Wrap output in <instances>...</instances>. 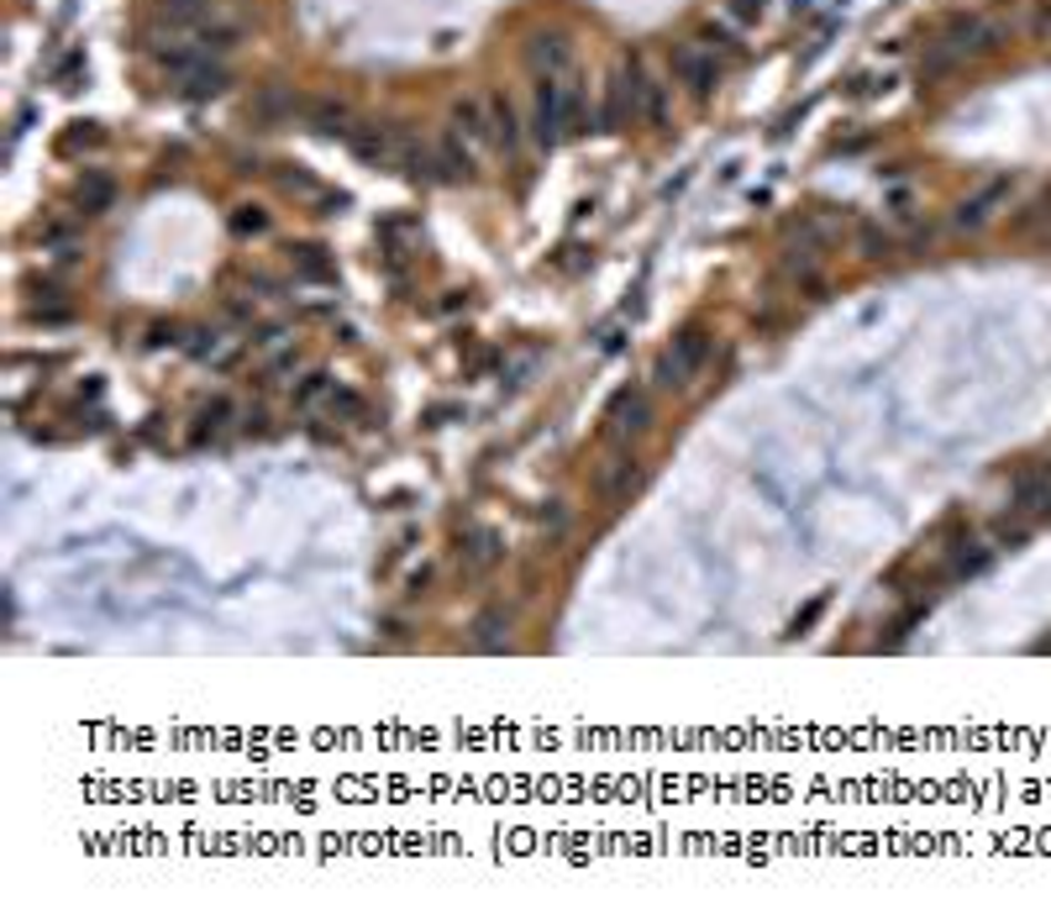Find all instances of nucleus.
<instances>
[{
    "mask_svg": "<svg viewBox=\"0 0 1051 920\" xmlns=\"http://www.w3.org/2000/svg\"><path fill=\"white\" fill-rule=\"evenodd\" d=\"M578 121V90L563 80H542L536 84V111H532V132L542 148H553V142H563L568 132H574Z\"/></svg>",
    "mask_w": 1051,
    "mask_h": 920,
    "instance_id": "nucleus-1",
    "label": "nucleus"
},
{
    "mask_svg": "<svg viewBox=\"0 0 1051 920\" xmlns=\"http://www.w3.org/2000/svg\"><path fill=\"white\" fill-rule=\"evenodd\" d=\"M705 358H710V332H705V326H689V332H678L674 347L657 358L653 380L663 384V390H689V384L699 380Z\"/></svg>",
    "mask_w": 1051,
    "mask_h": 920,
    "instance_id": "nucleus-2",
    "label": "nucleus"
},
{
    "mask_svg": "<svg viewBox=\"0 0 1051 920\" xmlns=\"http://www.w3.org/2000/svg\"><path fill=\"white\" fill-rule=\"evenodd\" d=\"M1004 42V27L989 17H957L952 27H947V38H941V48L952 53V59H968V53H993Z\"/></svg>",
    "mask_w": 1051,
    "mask_h": 920,
    "instance_id": "nucleus-3",
    "label": "nucleus"
},
{
    "mask_svg": "<svg viewBox=\"0 0 1051 920\" xmlns=\"http://www.w3.org/2000/svg\"><path fill=\"white\" fill-rule=\"evenodd\" d=\"M674 74L684 80V90H689L695 101H705V95H715V84H720V63H715L710 48L684 42V48H674Z\"/></svg>",
    "mask_w": 1051,
    "mask_h": 920,
    "instance_id": "nucleus-4",
    "label": "nucleus"
},
{
    "mask_svg": "<svg viewBox=\"0 0 1051 920\" xmlns=\"http://www.w3.org/2000/svg\"><path fill=\"white\" fill-rule=\"evenodd\" d=\"M347 142H353L357 159L378 169V163H395L400 159V142H405V132H400V127H390V121H353Z\"/></svg>",
    "mask_w": 1051,
    "mask_h": 920,
    "instance_id": "nucleus-5",
    "label": "nucleus"
},
{
    "mask_svg": "<svg viewBox=\"0 0 1051 920\" xmlns=\"http://www.w3.org/2000/svg\"><path fill=\"white\" fill-rule=\"evenodd\" d=\"M1010 510L1020 520H1051V468H1025V474H1014Z\"/></svg>",
    "mask_w": 1051,
    "mask_h": 920,
    "instance_id": "nucleus-6",
    "label": "nucleus"
},
{
    "mask_svg": "<svg viewBox=\"0 0 1051 920\" xmlns=\"http://www.w3.org/2000/svg\"><path fill=\"white\" fill-rule=\"evenodd\" d=\"M526 63H532L536 80H563V74L574 69V42L563 38V32H532Z\"/></svg>",
    "mask_w": 1051,
    "mask_h": 920,
    "instance_id": "nucleus-7",
    "label": "nucleus"
},
{
    "mask_svg": "<svg viewBox=\"0 0 1051 920\" xmlns=\"http://www.w3.org/2000/svg\"><path fill=\"white\" fill-rule=\"evenodd\" d=\"M610 437H620V442H631V437H641L647 426H653V401H647V390H620L610 401Z\"/></svg>",
    "mask_w": 1051,
    "mask_h": 920,
    "instance_id": "nucleus-8",
    "label": "nucleus"
},
{
    "mask_svg": "<svg viewBox=\"0 0 1051 920\" xmlns=\"http://www.w3.org/2000/svg\"><path fill=\"white\" fill-rule=\"evenodd\" d=\"M636 489H641V458H636V453H615V458L599 468V495L620 505V501H631Z\"/></svg>",
    "mask_w": 1051,
    "mask_h": 920,
    "instance_id": "nucleus-9",
    "label": "nucleus"
},
{
    "mask_svg": "<svg viewBox=\"0 0 1051 920\" xmlns=\"http://www.w3.org/2000/svg\"><path fill=\"white\" fill-rule=\"evenodd\" d=\"M74 205H80L84 216H105L117 205V180L105 169H84L80 180H74Z\"/></svg>",
    "mask_w": 1051,
    "mask_h": 920,
    "instance_id": "nucleus-10",
    "label": "nucleus"
},
{
    "mask_svg": "<svg viewBox=\"0 0 1051 920\" xmlns=\"http://www.w3.org/2000/svg\"><path fill=\"white\" fill-rule=\"evenodd\" d=\"M174 90L184 95V101H216L221 90H226V69H221V63H211V59H200V63H190V69L179 74Z\"/></svg>",
    "mask_w": 1051,
    "mask_h": 920,
    "instance_id": "nucleus-11",
    "label": "nucleus"
},
{
    "mask_svg": "<svg viewBox=\"0 0 1051 920\" xmlns=\"http://www.w3.org/2000/svg\"><path fill=\"white\" fill-rule=\"evenodd\" d=\"M437 180L442 184H457V180H474V148L463 132H447L437 142Z\"/></svg>",
    "mask_w": 1051,
    "mask_h": 920,
    "instance_id": "nucleus-12",
    "label": "nucleus"
},
{
    "mask_svg": "<svg viewBox=\"0 0 1051 920\" xmlns=\"http://www.w3.org/2000/svg\"><path fill=\"white\" fill-rule=\"evenodd\" d=\"M1004 195H1010V180H989L983 190H978V195H968V201L957 205V216H952V221L962 226V232H972V226H983V221H989L993 211L1004 205Z\"/></svg>",
    "mask_w": 1051,
    "mask_h": 920,
    "instance_id": "nucleus-13",
    "label": "nucleus"
},
{
    "mask_svg": "<svg viewBox=\"0 0 1051 920\" xmlns=\"http://www.w3.org/2000/svg\"><path fill=\"white\" fill-rule=\"evenodd\" d=\"M305 121H311V132H321V138H347V132H353V111H347V101H337V95L311 101L305 105Z\"/></svg>",
    "mask_w": 1051,
    "mask_h": 920,
    "instance_id": "nucleus-14",
    "label": "nucleus"
},
{
    "mask_svg": "<svg viewBox=\"0 0 1051 920\" xmlns=\"http://www.w3.org/2000/svg\"><path fill=\"white\" fill-rule=\"evenodd\" d=\"M247 117L259 121V127L290 121V117H295V90H290V84H263V90H259V101L247 105Z\"/></svg>",
    "mask_w": 1051,
    "mask_h": 920,
    "instance_id": "nucleus-15",
    "label": "nucleus"
},
{
    "mask_svg": "<svg viewBox=\"0 0 1051 920\" xmlns=\"http://www.w3.org/2000/svg\"><path fill=\"white\" fill-rule=\"evenodd\" d=\"M290 263H295L300 280H311V284L337 280V259H332L321 242H300V247H290Z\"/></svg>",
    "mask_w": 1051,
    "mask_h": 920,
    "instance_id": "nucleus-16",
    "label": "nucleus"
},
{
    "mask_svg": "<svg viewBox=\"0 0 1051 920\" xmlns=\"http://www.w3.org/2000/svg\"><path fill=\"white\" fill-rule=\"evenodd\" d=\"M489 138H495L505 153H516V148H521V117H516V105H511V95H505V90H495V95H489Z\"/></svg>",
    "mask_w": 1051,
    "mask_h": 920,
    "instance_id": "nucleus-17",
    "label": "nucleus"
},
{
    "mask_svg": "<svg viewBox=\"0 0 1051 920\" xmlns=\"http://www.w3.org/2000/svg\"><path fill=\"white\" fill-rule=\"evenodd\" d=\"M457 553H463V563H468V568H489V563L505 558V547H499V532H489V526H468Z\"/></svg>",
    "mask_w": 1051,
    "mask_h": 920,
    "instance_id": "nucleus-18",
    "label": "nucleus"
},
{
    "mask_svg": "<svg viewBox=\"0 0 1051 920\" xmlns=\"http://www.w3.org/2000/svg\"><path fill=\"white\" fill-rule=\"evenodd\" d=\"M947 558H952V579H978V574L993 563V547L962 537V542H952V547H947Z\"/></svg>",
    "mask_w": 1051,
    "mask_h": 920,
    "instance_id": "nucleus-19",
    "label": "nucleus"
},
{
    "mask_svg": "<svg viewBox=\"0 0 1051 920\" xmlns=\"http://www.w3.org/2000/svg\"><path fill=\"white\" fill-rule=\"evenodd\" d=\"M453 132H463L468 142H478V138H489V95L478 101V95H468V101H457L453 105Z\"/></svg>",
    "mask_w": 1051,
    "mask_h": 920,
    "instance_id": "nucleus-20",
    "label": "nucleus"
},
{
    "mask_svg": "<svg viewBox=\"0 0 1051 920\" xmlns=\"http://www.w3.org/2000/svg\"><path fill=\"white\" fill-rule=\"evenodd\" d=\"M505 631H511V620L499 616V610H484V616L474 620V647L478 653H499V647H505Z\"/></svg>",
    "mask_w": 1051,
    "mask_h": 920,
    "instance_id": "nucleus-21",
    "label": "nucleus"
},
{
    "mask_svg": "<svg viewBox=\"0 0 1051 920\" xmlns=\"http://www.w3.org/2000/svg\"><path fill=\"white\" fill-rule=\"evenodd\" d=\"M232 416H238V405H232V401H211V405H205V411H200V426H195V442H205V437H216V432H221V426H226V421H232Z\"/></svg>",
    "mask_w": 1051,
    "mask_h": 920,
    "instance_id": "nucleus-22",
    "label": "nucleus"
},
{
    "mask_svg": "<svg viewBox=\"0 0 1051 920\" xmlns=\"http://www.w3.org/2000/svg\"><path fill=\"white\" fill-rule=\"evenodd\" d=\"M1025 537H1031V520H999L993 526V553H1014V547H1025Z\"/></svg>",
    "mask_w": 1051,
    "mask_h": 920,
    "instance_id": "nucleus-23",
    "label": "nucleus"
},
{
    "mask_svg": "<svg viewBox=\"0 0 1051 920\" xmlns=\"http://www.w3.org/2000/svg\"><path fill=\"white\" fill-rule=\"evenodd\" d=\"M232 232H238V237L269 232V211H263V205H238V211H232Z\"/></svg>",
    "mask_w": 1051,
    "mask_h": 920,
    "instance_id": "nucleus-24",
    "label": "nucleus"
},
{
    "mask_svg": "<svg viewBox=\"0 0 1051 920\" xmlns=\"http://www.w3.org/2000/svg\"><path fill=\"white\" fill-rule=\"evenodd\" d=\"M279 190H284V195H321V184L311 180L300 163H284V169H279Z\"/></svg>",
    "mask_w": 1051,
    "mask_h": 920,
    "instance_id": "nucleus-25",
    "label": "nucleus"
},
{
    "mask_svg": "<svg viewBox=\"0 0 1051 920\" xmlns=\"http://www.w3.org/2000/svg\"><path fill=\"white\" fill-rule=\"evenodd\" d=\"M321 395H332V374H305V380H300V390H295V405H300V411H311Z\"/></svg>",
    "mask_w": 1051,
    "mask_h": 920,
    "instance_id": "nucleus-26",
    "label": "nucleus"
},
{
    "mask_svg": "<svg viewBox=\"0 0 1051 920\" xmlns=\"http://www.w3.org/2000/svg\"><path fill=\"white\" fill-rule=\"evenodd\" d=\"M80 80H84V53L74 48V53H63V59H59V69H53V84H63V90H80Z\"/></svg>",
    "mask_w": 1051,
    "mask_h": 920,
    "instance_id": "nucleus-27",
    "label": "nucleus"
},
{
    "mask_svg": "<svg viewBox=\"0 0 1051 920\" xmlns=\"http://www.w3.org/2000/svg\"><path fill=\"white\" fill-rule=\"evenodd\" d=\"M95 142H100L95 121H74V132H63L59 148H63V153H80V148H95Z\"/></svg>",
    "mask_w": 1051,
    "mask_h": 920,
    "instance_id": "nucleus-28",
    "label": "nucleus"
},
{
    "mask_svg": "<svg viewBox=\"0 0 1051 920\" xmlns=\"http://www.w3.org/2000/svg\"><path fill=\"white\" fill-rule=\"evenodd\" d=\"M238 42V27H205L200 32V53H226Z\"/></svg>",
    "mask_w": 1051,
    "mask_h": 920,
    "instance_id": "nucleus-29",
    "label": "nucleus"
},
{
    "mask_svg": "<svg viewBox=\"0 0 1051 920\" xmlns=\"http://www.w3.org/2000/svg\"><path fill=\"white\" fill-rule=\"evenodd\" d=\"M332 411H342V416H368V405L357 401L353 390H332Z\"/></svg>",
    "mask_w": 1051,
    "mask_h": 920,
    "instance_id": "nucleus-30",
    "label": "nucleus"
},
{
    "mask_svg": "<svg viewBox=\"0 0 1051 920\" xmlns=\"http://www.w3.org/2000/svg\"><path fill=\"white\" fill-rule=\"evenodd\" d=\"M889 247H893V242L883 237V232H878V226H868V232H862V259H883V253H889Z\"/></svg>",
    "mask_w": 1051,
    "mask_h": 920,
    "instance_id": "nucleus-31",
    "label": "nucleus"
},
{
    "mask_svg": "<svg viewBox=\"0 0 1051 920\" xmlns=\"http://www.w3.org/2000/svg\"><path fill=\"white\" fill-rule=\"evenodd\" d=\"M762 11H768V0H731V17L736 21H757Z\"/></svg>",
    "mask_w": 1051,
    "mask_h": 920,
    "instance_id": "nucleus-32",
    "label": "nucleus"
},
{
    "mask_svg": "<svg viewBox=\"0 0 1051 920\" xmlns=\"http://www.w3.org/2000/svg\"><path fill=\"white\" fill-rule=\"evenodd\" d=\"M457 416H463V405H432V411H426L432 426H447V421H457Z\"/></svg>",
    "mask_w": 1051,
    "mask_h": 920,
    "instance_id": "nucleus-33",
    "label": "nucleus"
},
{
    "mask_svg": "<svg viewBox=\"0 0 1051 920\" xmlns=\"http://www.w3.org/2000/svg\"><path fill=\"white\" fill-rule=\"evenodd\" d=\"M205 0H163V11H174V17H195Z\"/></svg>",
    "mask_w": 1051,
    "mask_h": 920,
    "instance_id": "nucleus-34",
    "label": "nucleus"
}]
</instances>
